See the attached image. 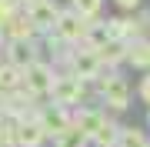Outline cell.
<instances>
[{"label":"cell","mask_w":150,"mask_h":147,"mask_svg":"<svg viewBox=\"0 0 150 147\" xmlns=\"http://www.w3.org/2000/svg\"><path fill=\"white\" fill-rule=\"evenodd\" d=\"M0 114H4V90H0Z\"/></svg>","instance_id":"cell-22"},{"label":"cell","mask_w":150,"mask_h":147,"mask_svg":"<svg viewBox=\"0 0 150 147\" xmlns=\"http://www.w3.org/2000/svg\"><path fill=\"white\" fill-rule=\"evenodd\" d=\"M17 4H30V0H17Z\"/></svg>","instance_id":"cell-24"},{"label":"cell","mask_w":150,"mask_h":147,"mask_svg":"<svg viewBox=\"0 0 150 147\" xmlns=\"http://www.w3.org/2000/svg\"><path fill=\"white\" fill-rule=\"evenodd\" d=\"M4 33H7L10 40H33V33H37V30H33V23L27 20V13H23V17L17 13L13 20H10V23L4 27Z\"/></svg>","instance_id":"cell-12"},{"label":"cell","mask_w":150,"mask_h":147,"mask_svg":"<svg viewBox=\"0 0 150 147\" xmlns=\"http://www.w3.org/2000/svg\"><path fill=\"white\" fill-rule=\"evenodd\" d=\"M37 60V44L33 40H10L7 44V64H13V67H27Z\"/></svg>","instance_id":"cell-10"},{"label":"cell","mask_w":150,"mask_h":147,"mask_svg":"<svg viewBox=\"0 0 150 147\" xmlns=\"http://www.w3.org/2000/svg\"><path fill=\"white\" fill-rule=\"evenodd\" d=\"M147 124H150V114H147Z\"/></svg>","instance_id":"cell-25"},{"label":"cell","mask_w":150,"mask_h":147,"mask_svg":"<svg viewBox=\"0 0 150 147\" xmlns=\"http://www.w3.org/2000/svg\"><path fill=\"white\" fill-rule=\"evenodd\" d=\"M70 4H74V13H80L83 20H93V17L100 13L103 0H70Z\"/></svg>","instance_id":"cell-16"},{"label":"cell","mask_w":150,"mask_h":147,"mask_svg":"<svg viewBox=\"0 0 150 147\" xmlns=\"http://www.w3.org/2000/svg\"><path fill=\"white\" fill-rule=\"evenodd\" d=\"M83 144H87V137H83V134H77L74 127H70L64 137H57V147H83Z\"/></svg>","instance_id":"cell-17"},{"label":"cell","mask_w":150,"mask_h":147,"mask_svg":"<svg viewBox=\"0 0 150 147\" xmlns=\"http://www.w3.org/2000/svg\"><path fill=\"white\" fill-rule=\"evenodd\" d=\"M117 137H120V127H117V124H113V120L107 117V120H103V127H100V131L90 137V141H93L97 147H117Z\"/></svg>","instance_id":"cell-14"},{"label":"cell","mask_w":150,"mask_h":147,"mask_svg":"<svg viewBox=\"0 0 150 147\" xmlns=\"http://www.w3.org/2000/svg\"><path fill=\"white\" fill-rule=\"evenodd\" d=\"M43 141H47V134H43L40 120L37 117H20L13 124V147H43Z\"/></svg>","instance_id":"cell-8"},{"label":"cell","mask_w":150,"mask_h":147,"mask_svg":"<svg viewBox=\"0 0 150 147\" xmlns=\"http://www.w3.org/2000/svg\"><path fill=\"white\" fill-rule=\"evenodd\" d=\"M70 77H77V80H97L100 77V70H103V64H100V57H97V50H87V47H80V50H74L70 54Z\"/></svg>","instance_id":"cell-4"},{"label":"cell","mask_w":150,"mask_h":147,"mask_svg":"<svg viewBox=\"0 0 150 147\" xmlns=\"http://www.w3.org/2000/svg\"><path fill=\"white\" fill-rule=\"evenodd\" d=\"M137 27H140V33H150V10H144L137 17Z\"/></svg>","instance_id":"cell-19"},{"label":"cell","mask_w":150,"mask_h":147,"mask_svg":"<svg viewBox=\"0 0 150 147\" xmlns=\"http://www.w3.org/2000/svg\"><path fill=\"white\" fill-rule=\"evenodd\" d=\"M40 120V127H43V134L47 137H64L70 127H74V120H70V114H67V107H60V104H50V107H40L37 114H33Z\"/></svg>","instance_id":"cell-3"},{"label":"cell","mask_w":150,"mask_h":147,"mask_svg":"<svg viewBox=\"0 0 150 147\" xmlns=\"http://www.w3.org/2000/svg\"><path fill=\"white\" fill-rule=\"evenodd\" d=\"M57 17H60V7L54 4V0H30L27 4V20L33 23V30L50 33L54 23H57Z\"/></svg>","instance_id":"cell-6"},{"label":"cell","mask_w":150,"mask_h":147,"mask_svg":"<svg viewBox=\"0 0 150 147\" xmlns=\"http://www.w3.org/2000/svg\"><path fill=\"white\" fill-rule=\"evenodd\" d=\"M20 84H23V70L4 60V64H0V90H4V94H10V90H20Z\"/></svg>","instance_id":"cell-13"},{"label":"cell","mask_w":150,"mask_h":147,"mask_svg":"<svg viewBox=\"0 0 150 147\" xmlns=\"http://www.w3.org/2000/svg\"><path fill=\"white\" fill-rule=\"evenodd\" d=\"M100 97L107 107L113 110H123L130 104V84L123 80L120 74H110V77H103V84H100Z\"/></svg>","instance_id":"cell-7"},{"label":"cell","mask_w":150,"mask_h":147,"mask_svg":"<svg viewBox=\"0 0 150 147\" xmlns=\"http://www.w3.org/2000/svg\"><path fill=\"white\" fill-rule=\"evenodd\" d=\"M54 80H57L54 67H50L47 60H33V64L23 67V84H20V87L27 94H33V97H40V94H50Z\"/></svg>","instance_id":"cell-1"},{"label":"cell","mask_w":150,"mask_h":147,"mask_svg":"<svg viewBox=\"0 0 150 147\" xmlns=\"http://www.w3.org/2000/svg\"><path fill=\"white\" fill-rule=\"evenodd\" d=\"M113 4L123 7V10H137V7H140V0H113Z\"/></svg>","instance_id":"cell-21"},{"label":"cell","mask_w":150,"mask_h":147,"mask_svg":"<svg viewBox=\"0 0 150 147\" xmlns=\"http://www.w3.org/2000/svg\"><path fill=\"white\" fill-rule=\"evenodd\" d=\"M87 27H90V20H83L80 13H74V10H60L57 17V23H54V33L64 44H83V37H87Z\"/></svg>","instance_id":"cell-2"},{"label":"cell","mask_w":150,"mask_h":147,"mask_svg":"<svg viewBox=\"0 0 150 147\" xmlns=\"http://www.w3.org/2000/svg\"><path fill=\"white\" fill-rule=\"evenodd\" d=\"M147 147H150V144H147Z\"/></svg>","instance_id":"cell-26"},{"label":"cell","mask_w":150,"mask_h":147,"mask_svg":"<svg viewBox=\"0 0 150 147\" xmlns=\"http://www.w3.org/2000/svg\"><path fill=\"white\" fill-rule=\"evenodd\" d=\"M147 134L144 131H137V127H127V131H120L117 137V147H147Z\"/></svg>","instance_id":"cell-15"},{"label":"cell","mask_w":150,"mask_h":147,"mask_svg":"<svg viewBox=\"0 0 150 147\" xmlns=\"http://www.w3.org/2000/svg\"><path fill=\"white\" fill-rule=\"evenodd\" d=\"M103 120H107V117H103V110L83 107L80 114H77V120H74V131H77V134H83L87 141H90V137H93V134H97V131L103 127Z\"/></svg>","instance_id":"cell-11"},{"label":"cell","mask_w":150,"mask_h":147,"mask_svg":"<svg viewBox=\"0 0 150 147\" xmlns=\"http://www.w3.org/2000/svg\"><path fill=\"white\" fill-rule=\"evenodd\" d=\"M123 60L130 67H140V70H150V40L147 37H134L123 44Z\"/></svg>","instance_id":"cell-9"},{"label":"cell","mask_w":150,"mask_h":147,"mask_svg":"<svg viewBox=\"0 0 150 147\" xmlns=\"http://www.w3.org/2000/svg\"><path fill=\"white\" fill-rule=\"evenodd\" d=\"M83 80H77V77H57L54 80V87H50V100L60 104V107H74V104H80L83 100Z\"/></svg>","instance_id":"cell-5"},{"label":"cell","mask_w":150,"mask_h":147,"mask_svg":"<svg viewBox=\"0 0 150 147\" xmlns=\"http://www.w3.org/2000/svg\"><path fill=\"white\" fill-rule=\"evenodd\" d=\"M140 97L150 104V70H147V77H144V80H140Z\"/></svg>","instance_id":"cell-20"},{"label":"cell","mask_w":150,"mask_h":147,"mask_svg":"<svg viewBox=\"0 0 150 147\" xmlns=\"http://www.w3.org/2000/svg\"><path fill=\"white\" fill-rule=\"evenodd\" d=\"M0 44H4V30H0Z\"/></svg>","instance_id":"cell-23"},{"label":"cell","mask_w":150,"mask_h":147,"mask_svg":"<svg viewBox=\"0 0 150 147\" xmlns=\"http://www.w3.org/2000/svg\"><path fill=\"white\" fill-rule=\"evenodd\" d=\"M17 17V0H0V30Z\"/></svg>","instance_id":"cell-18"}]
</instances>
